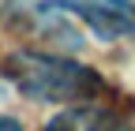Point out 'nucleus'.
<instances>
[{
  "instance_id": "1",
  "label": "nucleus",
  "mask_w": 135,
  "mask_h": 131,
  "mask_svg": "<svg viewBox=\"0 0 135 131\" xmlns=\"http://www.w3.org/2000/svg\"><path fill=\"white\" fill-rule=\"evenodd\" d=\"M4 71L15 86L34 101H94V97L109 94V83L94 68L79 60H68L56 53H38V49H19L4 60Z\"/></svg>"
},
{
  "instance_id": "2",
  "label": "nucleus",
  "mask_w": 135,
  "mask_h": 131,
  "mask_svg": "<svg viewBox=\"0 0 135 131\" xmlns=\"http://www.w3.org/2000/svg\"><path fill=\"white\" fill-rule=\"evenodd\" d=\"M56 8L79 15L101 41L135 34V4L131 0H56Z\"/></svg>"
},
{
  "instance_id": "3",
  "label": "nucleus",
  "mask_w": 135,
  "mask_h": 131,
  "mask_svg": "<svg viewBox=\"0 0 135 131\" xmlns=\"http://www.w3.org/2000/svg\"><path fill=\"white\" fill-rule=\"evenodd\" d=\"M41 131H135V120H128L124 112L105 109L98 101H83L75 109L56 112Z\"/></svg>"
},
{
  "instance_id": "4",
  "label": "nucleus",
  "mask_w": 135,
  "mask_h": 131,
  "mask_svg": "<svg viewBox=\"0 0 135 131\" xmlns=\"http://www.w3.org/2000/svg\"><path fill=\"white\" fill-rule=\"evenodd\" d=\"M0 131H23V124L15 116H0Z\"/></svg>"
}]
</instances>
